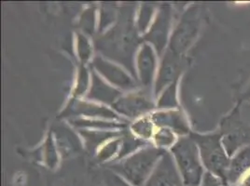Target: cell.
<instances>
[{
	"label": "cell",
	"mask_w": 250,
	"mask_h": 186,
	"mask_svg": "<svg viewBox=\"0 0 250 186\" xmlns=\"http://www.w3.org/2000/svg\"><path fill=\"white\" fill-rule=\"evenodd\" d=\"M189 136L198 146L202 163L207 171L227 184L226 177L230 157L223 146L219 130L205 134L191 131Z\"/></svg>",
	"instance_id": "cell-1"
},
{
	"label": "cell",
	"mask_w": 250,
	"mask_h": 186,
	"mask_svg": "<svg viewBox=\"0 0 250 186\" xmlns=\"http://www.w3.org/2000/svg\"><path fill=\"white\" fill-rule=\"evenodd\" d=\"M155 64L156 60L153 51L149 45L145 44L138 54L137 67L140 80L146 88H148L152 81Z\"/></svg>",
	"instance_id": "cell-13"
},
{
	"label": "cell",
	"mask_w": 250,
	"mask_h": 186,
	"mask_svg": "<svg viewBox=\"0 0 250 186\" xmlns=\"http://www.w3.org/2000/svg\"><path fill=\"white\" fill-rule=\"evenodd\" d=\"M188 65V59L184 55L167 51L161 64L156 81V93L162 92L166 86L177 82L179 76Z\"/></svg>",
	"instance_id": "cell-8"
},
{
	"label": "cell",
	"mask_w": 250,
	"mask_h": 186,
	"mask_svg": "<svg viewBox=\"0 0 250 186\" xmlns=\"http://www.w3.org/2000/svg\"><path fill=\"white\" fill-rule=\"evenodd\" d=\"M113 107L127 116L137 117L150 111L153 108V104L146 93H138L121 98L114 103Z\"/></svg>",
	"instance_id": "cell-9"
},
{
	"label": "cell",
	"mask_w": 250,
	"mask_h": 186,
	"mask_svg": "<svg viewBox=\"0 0 250 186\" xmlns=\"http://www.w3.org/2000/svg\"><path fill=\"white\" fill-rule=\"evenodd\" d=\"M237 104H239L240 113L242 117L250 125V101Z\"/></svg>",
	"instance_id": "cell-24"
},
{
	"label": "cell",
	"mask_w": 250,
	"mask_h": 186,
	"mask_svg": "<svg viewBox=\"0 0 250 186\" xmlns=\"http://www.w3.org/2000/svg\"><path fill=\"white\" fill-rule=\"evenodd\" d=\"M176 89L177 82L173 83L167 89V92L163 95L160 100V106L163 107H174L177 105V98H176Z\"/></svg>",
	"instance_id": "cell-17"
},
{
	"label": "cell",
	"mask_w": 250,
	"mask_h": 186,
	"mask_svg": "<svg viewBox=\"0 0 250 186\" xmlns=\"http://www.w3.org/2000/svg\"><path fill=\"white\" fill-rule=\"evenodd\" d=\"M203 21V7L200 5H191L184 11L177 23L171 41L169 44V51L177 55H184V53L196 41Z\"/></svg>",
	"instance_id": "cell-4"
},
{
	"label": "cell",
	"mask_w": 250,
	"mask_h": 186,
	"mask_svg": "<svg viewBox=\"0 0 250 186\" xmlns=\"http://www.w3.org/2000/svg\"><path fill=\"white\" fill-rule=\"evenodd\" d=\"M155 141L158 146L172 145L175 142V135L171 130L164 128L157 132L155 135Z\"/></svg>",
	"instance_id": "cell-19"
},
{
	"label": "cell",
	"mask_w": 250,
	"mask_h": 186,
	"mask_svg": "<svg viewBox=\"0 0 250 186\" xmlns=\"http://www.w3.org/2000/svg\"><path fill=\"white\" fill-rule=\"evenodd\" d=\"M94 65L99 72L115 85L124 89H131L135 87L131 78L125 72L113 64L105 62L102 58H96L94 60Z\"/></svg>",
	"instance_id": "cell-14"
},
{
	"label": "cell",
	"mask_w": 250,
	"mask_h": 186,
	"mask_svg": "<svg viewBox=\"0 0 250 186\" xmlns=\"http://www.w3.org/2000/svg\"><path fill=\"white\" fill-rule=\"evenodd\" d=\"M119 144H120V140H117V141H114V142L108 144V145H106L105 147H104V148L102 149V151L100 152L98 157H99L101 160L107 159L109 156H111L113 154H115V152H116V150H117V148H118Z\"/></svg>",
	"instance_id": "cell-22"
},
{
	"label": "cell",
	"mask_w": 250,
	"mask_h": 186,
	"mask_svg": "<svg viewBox=\"0 0 250 186\" xmlns=\"http://www.w3.org/2000/svg\"><path fill=\"white\" fill-rule=\"evenodd\" d=\"M183 186H200L202 185L205 167L199 153L198 146L190 136L179 138L171 149Z\"/></svg>",
	"instance_id": "cell-2"
},
{
	"label": "cell",
	"mask_w": 250,
	"mask_h": 186,
	"mask_svg": "<svg viewBox=\"0 0 250 186\" xmlns=\"http://www.w3.org/2000/svg\"><path fill=\"white\" fill-rule=\"evenodd\" d=\"M104 186H133L125 178L116 173L112 169L107 168L103 172Z\"/></svg>",
	"instance_id": "cell-16"
},
{
	"label": "cell",
	"mask_w": 250,
	"mask_h": 186,
	"mask_svg": "<svg viewBox=\"0 0 250 186\" xmlns=\"http://www.w3.org/2000/svg\"><path fill=\"white\" fill-rule=\"evenodd\" d=\"M165 153V150L157 147L146 148L125 160L112 164L109 168L132 186H143L159 162L158 159Z\"/></svg>",
	"instance_id": "cell-3"
},
{
	"label": "cell",
	"mask_w": 250,
	"mask_h": 186,
	"mask_svg": "<svg viewBox=\"0 0 250 186\" xmlns=\"http://www.w3.org/2000/svg\"><path fill=\"white\" fill-rule=\"evenodd\" d=\"M235 186H250V170L240 179Z\"/></svg>",
	"instance_id": "cell-25"
},
{
	"label": "cell",
	"mask_w": 250,
	"mask_h": 186,
	"mask_svg": "<svg viewBox=\"0 0 250 186\" xmlns=\"http://www.w3.org/2000/svg\"><path fill=\"white\" fill-rule=\"evenodd\" d=\"M119 93L112 90L109 87H106L104 83L100 81L97 76L94 74L93 89L91 90L90 97L103 102H113L116 100Z\"/></svg>",
	"instance_id": "cell-15"
},
{
	"label": "cell",
	"mask_w": 250,
	"mask_h": 186,
	"mask_svg": "<svg viewBox=\"0 0 250 186\" xmlns=\"http://www.w3.org/2000/svg\"><path fill=\"white\" fill-rule=\"evenodd\" d=\"M143 186H183L173 156L166 152Z\"/></svg>",
	"instance_id": "cell-7"
},
{
	"label": "cell",
	"mask_w": 250,
	"mask_h": 186,
	"mask_svg": "<svg viewBox=\"0 0 250 186\" xmlns=\"http://www.w3.org/2000/svg\"><path fill=\"white\" fill-rule=\"evenodd\" d=\"M151 120L154 124L159 126H166L170 127L174 130L175 132L182 136L190 134L188 123L185 118V116L180 111H170L167 113H158L153 114Z\"/></svg>",
	"instance_id": "cell-12"
},
{
	"label": "cell",
	"mask_w": 250,
	"mask_h": 186,
	"mask_svg": "<svg viewBox=\"0 0 250 186\" xmlns=\"http://www.w3.org/2000/svg\"><path fill=\"white\" fill-rule=\"evenodd\" d=\"M250 170V144L240 149L230 157L226 182L229 186H235L240 179Z\"/></svg>",
	"instance_id": "cell-11"
},
{
	"label": "cell",
	"mask_w": 250,
	"mask_h": 186,
	"mask_svg": "<svg viewBox=\"0 0 250 186\" xmlns=\"http://www.w3.org/2000/svg\"><path fill=\"white\" fill-rule=\"evenodd\" d=\"M171 18L172 11L170 7L166 5L162 6L161 11L157 16L156 21H154L150 32L146 35V40L153 43L159 54H161L165 49Z\"/></svg>",
	"instance_id": "cell-10"
},
{
	"label": "cell",
	"mask_w": 250,
	"mask_h": 186,
	"mask_svg": "<svg viewBox=\"0 0 250 186\" xmlns=\"http://www.w3.org/2000/svg\"><path fill=\"white\" fill-rule=\"evenodd\" d=\"M152 124L154 123L152 122L151 118H145L136 122V124L133 126V129L134 131L139 136L143 138H148L152 134Z\"/></svg>",
	"instance_id": "cell-18"
},
{
	"label": "cell",
	"mask_w": 250,
	"mask_h": 186,
	"mask_svg": "<svg viewBox=\"0 0 250 186\" xmlns=\"http://www.w3.org/2000/svg\"><path fill=\"white\" fill-rule=\"evenodd\" d=\"M79 52L83 62H86L90 57L91 49H90L89 43L83 36L79 37Z\"/></svg>",
	"instance_id": "cell-21"
},
{
	"label": "cell",
	"mask_w": 250,
	"mask_h": 186,
	"mask_svg": "<svg viewBox=\"0 0 250 186\" xmlns=\"http://www.w3.org/2000/svg\"><path fill=\"white\" fill-rule=\"evenodd\" d=\"M248 101H250V78L244 86V88L241 90V92L238 93L237 98V103H244Z\"/></svg>",
	"instance_id": "cell-23"
},
{
	"label": "cell",
	"mask_w": 250,
	"mask_h": 186,
	"mask_svg": "<svg viewBox=\"0 0 250 186\" xmlns=\"http://www.w3.org/2000/svg\"><path fill=\"white\" fill-rule=\"evenodd\" d=\"M200 186H229L228 184H226L225 182H223L221 179H219L218 177L206 172V174L204 176L202 185Z\"/></svg>",
	"instance_id": "cell-20"
},
{
	"label": "cell",
	"mask_w": 250,
	"mask_h": 186,
	"mask_svg": "<svg viewBox=\"0 0 250 186\" xmlns=\"http://www.w3.org/2000/svg\"><path fill=\"white\" fill-rule=\"evenodd\" d=\"M219 130L222 144L229 157L250 144V125L242 117L238 104L223 116Z\"/></svg>",
	"instance_id": "cell-5"
},
{
	"label": "cell",
	"mask_w": 250,
	"mask_h": 186,
	"mask_svg": "<svg viewBox=\"0 0 250 186\" xmlns=\"http://www.w3.org/2000/svg\"><path fill=\"white\" fill-rule=\"evenodd\" d=\"M133 26L131 20L129 18L125 21V26L118 25L113 29V32L107 35V39L104 38L100 41V46L111 45L114 43L115 46L119 48L115 55V58H120V62L127 63L129 67L132 62L129 61V57L132 56V53L136 49V41L135 38V33L132 31Z\"/></svg>",
	"instance_id": "cell-6"
}]
</instances>
